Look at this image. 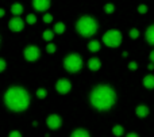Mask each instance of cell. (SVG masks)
<instances>
[{
    "label": "cell",
    "mask_w": 154,
    "mask_h": 137,
    "mask_svg": "<svg viewBox=\"0 0 154 137\" xmlns=\"http://www.w3.org/2000/svg\"><path fill=\"white\" fill-rule=\"evenodd\" d=\"M116 102V94L109 86L101 84L93 88L91 94V103L97 110H108Z\"/></svg>",
    "instance_id": "1"
},
{
    "label": "cell",
    "mask_w": 154,
    "mask_h": 137,
    "mask_svg": "<svg viewBox=\"0 0 154 137\" xmlns=\"http://www.w3.org/2000/svg\"><path fill=\"white\" fill-rule=\"evenodd\" d=\"M4 102L12 111H23L30 105V95L22 87H11L4 95Z\"/></svg>",
    "instance_id": "2"
},
{
    "label": "cell",
    "mask_w": 154,
    "mask_h": 137,
    "mask_svg": "<svg viewBox=\"0 0 154 137\" xmlns=\"http://www.w3.org/2000/svg\"><path fill=\"white\" fill-rule=\"evenodd\" d=\"M76 29L82 37H91L97 31V22L91 16H81L76 24Z\"/></svg>",
    "instance_id": "3"
},
{
    "label": "cell",
    "mask_w": 154,
    "mask_h": 137,
    "mask_svg": "<svg viewBox=\"0 0 154 137\" xmlns=\"http://www.w3.org/2000/svg\"><path fill=\"white\" fill-rule=\"evenodd\" d=\"M64 67L68 72H72V73L79 72L82 67V59L76 53L69 54V56H66V59L64 60Z\"/></svg>",
    "instance_id": "4"
},
{
    "label": "cell",
    "mask_w": 154,
    "mask_h": 137,
    "mask_svg": "<svg viewBox=\"0 0 154 137\" xmlns=\"http://www.w3.org/2000/svg\"><path fill=\"white\" fill-rule=\"evenodd\" d=\"M103 42L109 48H118L122 43V33L118 30H108L103 35Z\"/></svg>",
    "instance_id": "5"
},
{
    "label": "cell",
    "mask_w": 154,
    "mask_h": 137,
    "mask_svg": "<svg viewBox=\"0 0 154 137\" xmlns=\"http://www.w3.org/2000/svg\"><path fill=\"white\" fill-rule=\"evenodd\" d=\"M39 54H41L39 49L34 45H30L24 49V59H26L27 61H35V60H38Z\"/></svg>",
    "instance_id": "6"
},
{
    "label": "cell",
    "mask_w": 154,
    "mask_h": 137,
    "mask_svg": "<svg viewBox=\"0 0 154 137\" xmlns=\"http://www.w3.org/2000/svg\"><path fill=\"white\" fill-rule=\"evenodd\" d=\"M56 88L60 94H68L70 91V88H72V84H70V81L68 79H60L56 84Z\"/></svg>",
    "instance_id": "7"
},
{
    "label": "cell",
    "mask_w": 154,
    "mask_h": 137,
    "mask_svg": "<svg viewBox=\"0 0 154 137\" xmlns=\"http://www.w3.org/2000/svg\"><path fill=\"white\" fill-rule=\"evenodd\" d=\"M46 124H48V126L50 128V129H58V128L61 126V124H62L61 117L57 116V114H51V116L48 117Z\"/></svg>",
    "instance_id": "8"
},
{
    "label": "cell",
    "mask_w": 154,
    "mask_h": 137,
    "mask_svg": "<svg viewBox=\"0 0 154 137\" xmlns=\"http://www.w3.org/2000/svg\"><path fill=\"white\" fill-rule=\"evenodd\" d=\"M23 27H24V22L19 16H15V18H12L10 21V29L12 31H22Z\"/></svg>",
    "instance_id": "9"
},
{
    "label": "cell",
    "mask_w": 154,
    "mask_h": 137,
    "mask_svg": "<svg viewBox=\"0 0 154 137\" xmlns=\"http://www.w3.org/2000/svg\"><path fill=\"white\" fill-rule=\"evenodd\" d=\"M32 5L37 11H46L50 7V0H32Z\"/></svg>",
    "instance_id": "10"
},
{
    "label": "cell",
    "mask_w": 154,
    "mask_h": 137,
    "mask_svg": "<svg viewBox=\"0 0 154 137\" xmlns=\"http://www.w3.org/2000/svg\"><path fill=\"white\" fill-rule=\"evenodd\" d=\"M135 114L139 117V118H145V117L149 116V107L145 105H139L138 107L135 109Z\"/></svg>",
    "instance_id": "11"
},
{
    "label": "cell",
    "mask_w": 154,
    "mask_h": 137,
    "mask_svg": "<svg viewBox=\"0 0 154 137\" xmlns=\"http://www.w3.org/2000/svg\"><path fill=\"white\" fill-rule=\"evenodd\" d=\"M145 38H146V41L150 43V45L154 46V24L147 27L146 33H145Z\"/></svg>",
    "instance_id": "12"
},
{
    "label": "cell",
    "mask_w": 154,
    "mask_h": 137,
    "mask_svg": "<svg viewBox=\"0 0 154 137\" xmlns=\"http://www.w3.org/2000/svg\"><path fill=\"white\" fill-rule=\"evenodd\" d=\"M143 86L147 90H153L154 88V75H146L143 78Z\"/></svg>",
    "instance_id": "13"
},
{
    "label": "cell",
    "mask_w": 154,
    "mask_h": 137,
    "mask_svg": "<svg viewBox=\"0 0 154 137\" xmlns=\"http://www.w3.org/2000/svg\"><path fill=\"white\" fill-rule=\"evenodd\" d=\"M88 67H89L91 71H99L101 67V62L99 59H91L89 61H88Z\"/></svg>",
    "instance_id": "14"
},
{
    "label": "cell",
    "mask_w": 154,
    "mask_h": 137,
    "mask_svg": "<svg viewBox=\"0 0 154 137\" xmlns=\"http://www.w3.org/2000/svg\"><path fill=\"white\" fill-rule=\"evenodd\" d=\"M11 12H12L14 15H20V14L23 12V5H22L20 3H15V4H12V7H11Z\"/></svg>",
    "instance_id": "15"
},
{
    "label": "cell",
    "mask_w": 154,
    "mask_h": 137,
    "mask_svg": "<svg viewBox=\"0 0 154 137\" xmlns=\"http://www.w3.org/2000/svg\"><path fill=\"white\" fill-rule=\"evenodd\" d=\"M88 49H89L91 52H99L100 50V42H99V41H91V42L88 43Z\"/></svg>",
    "instance_id": "16"
},
{
    "label": "cell",
    "mask_w": 154,
    "mask_h": 137,
    "mask_svg": "<svg viewBox=\"0 0 154 137\" xmlns=\"http://www.w3.org/2000/svg\"><path fill=\"white\" fill-rule=\"evenodd\" d=\"M70 137H89V133L87 132V130L84 129H77L75 132L72 133V136Z\"/></svg>",
    "instance_id": "17"
},
{
    "label": "cell",
    "mask_w": 154,
    "mask_h": 137,
    "mask_svg": "<svg viewBox=\"0 0 154 137\" xmlns=\"http://www.w3.org/2000/svg\"><path fill=\"white\" fill-rule=\"evenodd\" d=\"M112 133L116 137H120L125 133V129H123V126H120V125H115V126L112 128Z\"/></svg>",
    "instance_id": "18"
},
{
    "label": "cell",
    "mask_w": 154,
    "mask_h": 137,
    "mask_svg": "<svg viewBox=\"0 0 154 137\" xmlns=\"http://www.w3.org/2000/svg\"><path fill=\"white\" fill-rule=\"evenodd\" d=\"M65 31V24L64 23H57L56 26H54V33H57V34H62V33Z\"/></svg>",
    "instance_id": "19"
},
{
    "label": "cell",
    "mask_w": 154,
    "mask_h": 137,
    "mask_svg": "<svg viewBox=\"0 0 154 137\" xmlns=\"http://www.w3.org/2000/svg\"><path fill=\"white\" fill-rule=\"evenodd\" d=\"M54 38V33L51 31V30H46L45 33H43V40L46 41H51Z\"/></svg>",
    "instance_id": "20"
},
{
    "label": "cell",
    "mask_w": 154,
    "mask_h": 137,
    "mask_svg": "<svg viewBox=\"0 0 154 137\" xmlns=\"http://www.w3.org/2000/svg\"><path fill=\"white\" fill-rule=\"evenodd\" d=\"M46 95H48V91H46L45 88H38L37 90V97L38 98L43 99V98H46Z\"/></svg>",
    "instance_id": "21"
},
{
    "label": "cell",
    "mask_w": 154,
    "mask_h": 137,
    "mask_svg": "<svg viewBox=\"0 0 154 137\" xmlns=\"http://www.w3.org/2000/svg\"><path fill=\"white\" fill-rule=\"evenodd\" d=\"M114 10H115V7H114L112 3H108V4H106V7H104V11H106L107 14H112L114 12Z\"/></svg>",
    "instance_id": "22"
},
{
    "label": "cell",
    "mask_w": 154,
    "mask_h": 137,
    "mask_svg": "<svg viewBox=\"0 0 154 137\" xmlns=\"http://www.w3.org/2000/svg\"><path fill=\"white\" fill-rule=\"evenodd\" d=\"M26 21H27V23H30V24H34L35 22H37V16H35V15H32V14H30V15H27Z\"/></svg>",
    "instance_id": "23"
},
{
    "label": "cell",
    "mask_w": 154,
    "mask_h": 137,
    "mask_svg": "<svg viewBox=\"0 0 154 137\" xmlns=\"http://www.w3.org/2000/svg\"><path fill=\"white\" fill-rule=\"evenodd\" d=\"M130 37L133 38V40H137V38L139 37V31L137 29H131L130 30Z\"/></svg>",
    "instance_id": "24"
},
{
    "label": "cell",
    "mask_w": 154,
    "mask_h": 137,
    "mask_svg": "<svg viewBox=\"0 0 154 137\" xmlns=\"http://www.w3.org/2000/svg\"><path fill=\"white\" fill-rule=\"evenodd\" d=\"M46 50H48V53H54V52H56V45H54V43H49V45L46 46Z\"/></svg>",
    "instance_id": "25"
},
{
    "label": "cell",
    "mask_w": 154,
    "mask_h": 137,
    "mask_svg": "<svg viewBox=\"0 0 154 137\" xmlns=\"http://www.w3.org/2000/svg\"><path fill=\"white\" fill-rule=\"evenodd\" d=\"M138 12L139 14H146L147 12V5L146 4H141L138 7Z\"/></svg>",
    "instance_id": "26"
},
{
    "label": "cell",
    "mask_w": 154,
    "mask_h": 137,
    "mask_svg": "<svg viewBox=\"0 0 154 137\" xmlns=\"http://www.w3.org/2000/svg\"><path fill=\"white\" fill-rule=\"evenodd\" d=\"M51 21H53V16H51L50 14H46V15L43 16V22H45V23H50Z\"/></svg>",
    "instance_id": "27"
},
{
    "label": "cell",
    "mask_w": 154,
    "mask_h": 137,
    "mask_svg": "<svg viewBox=\"0 0 154 137\" xmlns=\"http://www.w3.org/2000/svg\"><path fill=\"white\" fill-rule=\"evenodd\" d=\"M137 68H138V64H137L135 61H131L130 64H128V69H131V71H135Z\"/></svg>",
    "instance_id": "28"
},
{
    "label": "cell",
    "mask_w": 154,
    "mask_h": 137,
    "mask_svg": "<svg viewBox=\"0 0 154 137\" xmlns=\"http://www.w3.org/2000/svg\"><path fill=\"white\" fill-rule=\"evenodd\" d=\"M8 137H22L20 132H18V130H12V132L8 135Z\"/></svg>",
    "instance_id": "29"
},
{
    "label": "cell",
    "mask_w": 154,
    "mask_h": 137,
    "mask_svg": "<svg viewBox=\"0 0 154 137\" xmlns=\"http://www.w3.org/2000/svg\"><path fill=\"white\" fill-rule=\"evenodd\" d=\"M4 69H5V61L3 59H0V72H3Z\"/></svg>",
    "instance_id": "30"
},
{
    "label": "cell",
    "mask_w": 154,
    "mask_h": 137,
    "mask_svg": "<svg viewBox=\"0 0 154 137\" xmlns=\"http://www.w3.org/2000/svg\"><path fill=\"white\" fill-rule=\"evenodd\" d=\"M149 59H150V61H152L153 64H154V50L150 52V56H149Z\"/></svg>",
    "instance_id": "31"
},
{
    "label": "cell",
    "mask_w": 154,
    "mask_h": 137,
    "mask_svg": "<svg viewBox=\"0 0 154 137\" xmlns=\"http://www.w3.org/2000/svg\"><path fill=\"white\" fill-rule=\"evenodd\" d=\"M126 137H139V136L137 135V133H128V135L126 136Z\"/></svg>",
    "instance_id": "32"
},
{
    "label": "cell",
    "mask_w": 154,
    "mask_h": 137,
    "mask_svg": "<svg viewBox=\"0 0 154 137\" xmlns=\"http://www.w3.org/2000/svg\"><path fill=\"white\" fill-rule=\"evenodd\" d=\"M147 69H150V71L154 69V64H153V62H150V64H149V67H147Z\"/></svg>",
    "instance_id": "33"
},
{
    "label": "cell",
    "mask_w": 154,
    "mask_h": 137,
    "mask_svg": "<svg viewBox=\"0 0 154 137\" xmlns=\"http://www.w3.org/2000/svg\"><path fill=\"white\" fill-rule=\"evenodd\" d=\"M4 14H5V11L3 10V8H0V18H2V16H4Z\"/></svg>",
    "instance_id": "34"
}]
</instances>
